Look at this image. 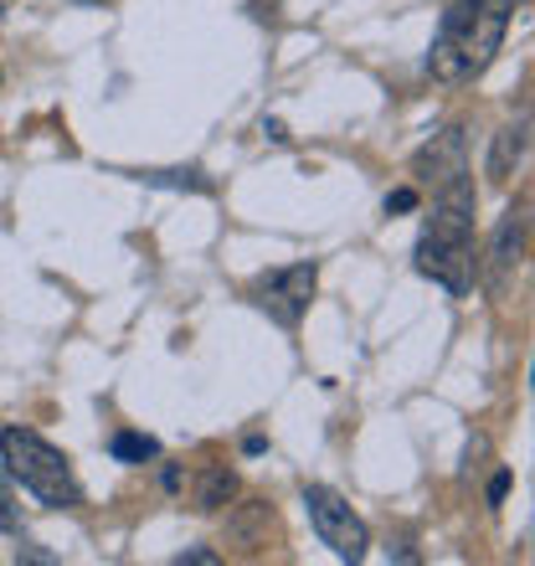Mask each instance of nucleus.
<instances>
[{
	"instance_id": "f257e3e1",
	"label": "nucleus",
	"mask_w": 535,
	"mask_h": 566,
	"mask_svg": "<svg viewBox=\"0 0 535 566\" xmlns=\"http://www.w3.org/2000/svg\"><path fill=\"white\" fill-rule=\"evenodd\" d=\"M417 273L432 283H443L453 298H463L479 279V253H474V186L469 170L443 186H432V217L417 238Z\"/></svg>"
},
{
	"instance_id": "f03ea898",
	"label": "nucleus",
	"mask_w": 535,
	"mask_h": 566,
	"mask_svg": "<svg viewBox=\"0 0 535 566\" xmlns=\"http://www.w3.org/2000/svg\"><path fill=\"white\" fill-rule=\"evenodd\" d=\"M510 15H515V0H453L443 21H438V36H432L428 73L438 83L479 77L494 62L500 42H505Z\"/></svg>"
},
{
	"instance_id": "7ed1b4c3",
	"label": "nucleus",
	"mask_w": 535,
	"mask_h": 566,
	"mask_svg": "<svg viewBox=\"0 0 535 566\" xmlns=\"http://www.w3.org/2000/svg\"><path fill=\"white\" fill-rule=\"evenodd\" d=\"M0 459H6V474L21 479V490H31L42 505H52V510H77L83 505V484H77L73 463L62 459L46 438H36L31 428H6L0 432Z\"/></svg>"
},
{
	"instance_id": "20e7f679",
	"label": "nucleus",
	"mask_w": 535,
	"mask_h": 566,
	"mask_svg": "<svg viewBox=\"0 0 535 566\" xmlns=\"http://www.w3.org/2000/svg\"><path fill=\"white\" fill-rule=\"evenodd\" d=\"M304 505H310L314 536L325 541V546L340 556V562H360V556H366V546H371V531H366V521H360L356 510L345 505L340 494L325 490V484H310V490H304Z\"/></svg>"
},
{
	"instance_id": "39448f33",
	"label": "nucleus",
	"mask_w": 535,
	"mask_h": 566,
	"mask_svg": "<svg viewBox=\"0 0 535 566\" xmlns=\"http://www.w3.org/2000/svg\"><path fill=\"white\" fill-rule=\"evenodd\" d=\"M314 283H319L314 263H294V269H273V273H263V279L253 283V304L268 314V319H279L283 329H294L298 319H304V310H310Z\"/></svg>"
},
{
	"instance_id": "423d86ee",
	"label": "nucleus",
	"mask_w": 535,
	"mask_h": 566,
	"mask_svg": "<svg viewBox=\"0 0 535 566\" xmlns=\"http://www.w3.org/2000/svg\"><path fill=\"white\" fill-rule=\"evenodd\" d=\"M417 180H428V186H443V180L463 176L469 170V160H463V129L453 124V129H443V135H432V145L417 149L412 160Z\"/></svg>"
},
{
	"instance_id": "0eeeda50",
	"label": "nucleus",
	"mask_w": 535,
	"mask_h": 566,
	"mask_svg": "<svg viewBox=\"0 0 535 566\" xmlns=\"http://www.w3.org/2000/svg\"><path fill=\"white\" fill-rule=\"evenodd\" d=\"M521 253H525V207H515V211H505V222H500V232H494V242H490V283H494V294L505 289V279L515 273Z\"/></svg>"
},
{
	"instance_id": "6e6552de",
	"label": "nucleus",
	"mask_w": 535,
	"mask_h": 566,
	"mask_svg": "<svg viewBox=\"0 0 535 566\" xmlns=\"http://www.w3.org/2000/svg\"><path fill=\"white\" fill-rule=\"evenodd\" d=\"M525 145H531V124H515V129H500L490 149V180H510L515 165L525 160Z\"/></svg>"
},
{
	"instance_id": "1a4fd4ad",
	"label": "nucleus",
	"mask_w": 535,
	"mask_h": 566,
	"mask_svg": "<svg viewBox=\"0 0 535 566\" xmlns=\"http://www.w3.org/2000/svg\"><path fill=\"white\" fill-rule=\"evenodd\" d=\"M232 494H238V474H232L227 463H211V469H201V490H196V510H201V515H217V510H222Z\"/></svg>"
},
{
	"instance_id": "9d476101",
	"label": "nucleus",
	"mask_w": 535,
	"mask_h": 566,
	"mask_svg": "<svg viewBox=\"0 0 535 566\" xmlns=\"http://www.w3.org/2000/svg\"><path fill=\"white\" fill-rule=\"evenodd\" d=\"M114 459L119 463H145V459H155L160 453V443L155 438H145V432H114Z\"/></svg>"
},
{
	"instance_id": "9b49d317",
	"label": "nucleus",
	"mask_w": 535,
	"mask_h": 566,
	"mask_svg": "<svg viewBox=\"0 0 535 566\" xmlns=\"http://www.w3.org/2000/svg\"><path fill=\"white\" fill-rule=\"evenodd\" d=\"M0 531H21V510H15V494L6 479H0Z\"/></svg>"
},
{
	"instance_id": "f8f14e48",
	"label": "nucleus",
	"mask_w": 535,
	"mask_h": 566,
	"mask_svg": "<svg viewBox=\"0 0 535 566\" xmlns=\"http://www.w3.org/2000/svg\"><path fill=\"white\" fill-rule=\"evenodd\" d=\"M412 207H417V191H412V186H401V191L387 196V211H412Z\"/></svg>"
},
{
	"instance_id": "ddd939ff",
	"label": "nucleus",
	"mask_w": 535,
	"mask_h": 566,
	"mask_svg": "<svg viewBox=\"0 0 535 566\" xmlns=\"http://www.w3.org/2000/svg\"><path fill=\"white\" fill-rule=\"evenodd\" d=\"M505 494H510V474H505V469H500V474L490 479V505H500Z\"/></svg>"
},
{
	"instance_id": "4468645a",
	"label": "nucleus",
	"mask_w": 535,
	"mask_h": 566,
	"mask_svg": "<svg viewBox=\"0 0 535 566\" xmlns=\"http://www.w3.org/2000/svg\"><path fill=\"white\" fill-rule=\"evenodd\" d=\"M176 562H191V566H211V562H217V552H180Z\"/></svg>"
}]
</instances>
